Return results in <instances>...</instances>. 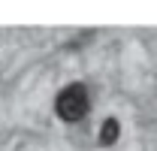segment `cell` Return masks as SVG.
<instances>
[{
    "mask_svg": "<svg viewBox=\"0 0 157 151\" xmlns=\"http://www.w3.org/2000/svg\"><path fill=\"white\" fill-rule=\"evenodd\" d=\"M88 109H91V97H88V88L78 85V82L76 85H67L58 94V100H55V112H58V118L67 121V124L82 121V118L88 115Z\"/></svg>",
    "mask_w": 157,
    "mask_h": 151,
    "instance_id": "6da1fadb",
    "label": "cell"
},
{
    "mask_svg": "<svg viewBox=\"0 0 157 151\" xmlns=\"http://www.w3.org/2000/svg\"><path fill=\"white\" fill-rule=\"evenodd\" d=\"M115 139H118V121L115 118H106V124L100 130V145H112Z\"/></svg>",
    "mask_w": 157,
    "mask_h": 151,
    "instance_id": "7a4b0ae2",
    "label": "cell"
}]
</instances>
